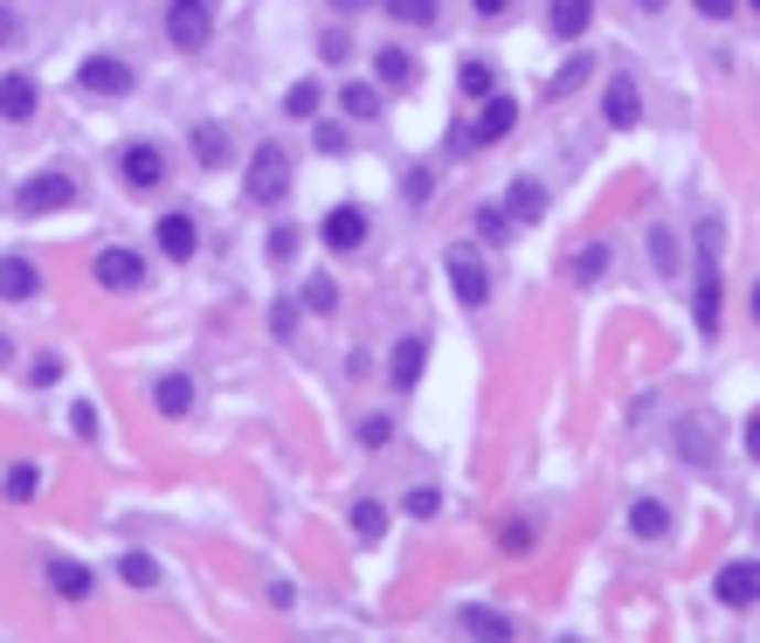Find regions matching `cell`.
I'll use <instances>...</instances> for the list:
<instances>
[{"label":"cell","mask_w":760,"mask_h":643,"mask_svg":"<svg viewBox=\"0 0 760 643\" xmlns=\"http://www.w3.org/2000/svg\"><path fill=\"white\" fill-rule=\"evenodd\" d=\"M243 194L256 201V208H270V201H283V194H291V160H283V146H256V152H249Z\"/></svg>","instance_id":"cell-1"},{"label":"cell","mask_w":760,"mask_h":643,"mask_svg":"<svg viewBox=\"0 0 760 643\" xmlns=\"http://www.w3.org/2000/svg\"><path fill=\"white\" fill-rule=\"evenodd\" d=\"M698 332H719V222H698Z\"/></svg>","instance_id":"cell-2"},{"label":"cell","mask_w":760,"mask_h":643,"mask_svg":"<svg viewBox=\"0 0 760 643\" xmlns=\"http://www.w3.org/2000/svg\"><path fill=\"white\" fill-rule=\"evenodd\" d=\"M69 201H76L69 167H49V173H35V180L14 187V215H49V208H69Z\"/></svg>","instance_id":"cell-3"},{"label":"cell","mask_w":760,"mask_h":643,"mask_svg":"<svg viewBox=\"0 0 760 643\" xmlns=\"http://www.w3.org/2000/svg\"><path fill=\"white\" fill-rule=\"evenodd\" d=\"M167 35H173V49H207V35H215V0H173Z\"/></svg>","instance_id":"cell-4"},{"label":"cell","mask_w":760,"mask_h":643,"mask_svg":"<svg viewBox=\"0 0 760 643\" xmlns=\"http://www.w3.org/2000/svg\"><path fill=\"white\" fill-rule=\"evenodd\" d=\"M442 270H450V291L463 298V304H484L491 298V277H484V264H478V249H450V256H442Z\"/></svg>","instance_id":"cell-5"},{"label":"cell","mask_w":760,"mask_h":643,"mask_svg":"<svg viewBox=\"0 0 760 643\" xmlns=\"http://www.w3.org/2000/svg\"><path fill=\"white\" fill-rule=\"evenodd\" d=\"M97 285L104 291H139L146 285V256L139 249H118V243L97 249Z\"/></svg>","instance_id":"cell-6"},{"label":"cell","mask_w":760,"mask_h":643,"mask_svg":"<svg viewBox=\"0 0 760 643\" xmlns=\"http://www.w3.org/2000/svg\"><path fill=\"white\" fill-rule=\"evenodd\" d=\"M118 180H125V187H139V194H152L167 180V152L160 146H125L118 152Z\"/></svg>","instance_id":"cell-7"},{"label":"cell","mask_w":760,"mask_h":643,"mask_svg":"<svg viewBox=\"0 0 760 643\" xmlns=\"http://www.w3.org/2000/svg\"><path fill=\"white\" fill-rule=\"evenodd\" d=\"M719 602L726 609H753L760 602V560H732V568H719Z\"/></svg>","instance_id":"cell-8"},{"label":"cell","mask_w":760,"mask_h":643,"mask_svg":"<svg viewBox=\"0 0 760 643\" xmlns=\"http://www.w3.org/2000/svg\"><path fill=\"white\" fill-rule=\"evenodd\" d=\"M76 84L97 90V97H125V90H132V63H118V56H90L84 69H76Z\"/></svg>","instance_id":"cell-9"},{"label":"cell","mask_w":760,"mask_h":643,"mask_svg":"<svg viewBox=\"0 0 760 643\" xmlns=\"http://www.w3.org/2000/svg\"><path fill=\"white\" fill-rule=\"evenodd\" d=\"M512 125H518V105H512V97H497V90H491V97H484V111H478V125H470L463 139H470V146H491V139H505Z\"/></svg>","instance_id":"cell-10"},{"label":"cell","mask_w":760,"mask_h":643,"mask_svg":"<svg viewBox=\"0 0 760 643\" xmlns=\"http://www.w3.org/2000/svg\"><path fill=\"white\" fill-rule=\"evenodd\" d=\"M601 111H609V125H616V132H629V125L643 118V90L629 84V76H609V97H601Z\"/></svg>","instance_id":"cell-11"},{"label":"cell","mask_w":760,"mask_h":643,"mask_svg":"<svg viewBox=\"0 0 760 643\" xmlns=\"http://www.w3.org/2000/svg\"><path fill=\"white\" fill-rule=\"evenodd\" d=\"M160 249L173 256V264H188V256L201 249V228H194V215H160Z\"/></svg>","instance_id":"cell-12"},{"label":"cell","mask_w":760,"mask_h":643,"mask_svg":"<svg viewBox=\"0 0 760 643\" xmlns=\"http://www.w3.org/2000/svg\"><path fill=\"white\" fill-rule=\"evenodd\" d=\"M360 243H366V215H360V208H332V215H325V249L346 256V249H360Z\"/></svg>","instance_id":"cell-13"},{"label":"cell","mask_w":760,"mask_h":643,"mask_svg":"<svg viewBox=\"0 0 760 643\" xmlns=\"http://www.w3.org/2000/svg\"><path fill=\"white\" fill-rule=\"evenodd\" d=\"M0 118L8 125L35 118V76H0Z\"/></svg>","instance_id":"cell-14"},{"label":"cell","mask_w":760,"mask_h":643,"mask_svg":"<svg viewBox=\"0 0 760 643\" xmlns=\"http://www.w3.org/2000/svg\"><path fill=\"white\" fill-rule=\"evenodd\" d=\"M35 285H42V277H35V264H29V256H0V298H8V304L35 298Z\"/></svg>","instance_id":"cell-15"},{"label":"cell","mask_w":760,"mask_h":643,"mask_svg":"<svg viewBox=\"0 0 760 643\" xmlns=\"http://www.w3.org/2000/svg\"><path fill=\"white\" fill-rule=\"evenodd\" d=\"M539 215H546V187H539V180H512L505 222H539Z\"/></svg>","instance_id":"cell-16"},{"label":"cell","mask_w":760,"mask_h":643,"mask_svg":"<svg viewBox=\"0 0 760 643\" xmlns=\"http://www.w3.org/2000/svg\"><path fill=\"white\" fill-rule=\"evenodd\" d=\"M629 533H636V539H664L671 533V505L664 499H636V505H629Z\"/></svg>","instance_id":"cell-17"},{"label":"cell","mask_w":760,"mask_h":643,"mask_svg":"<svg viewBox=\"0 0 760 643\" xmlns=\"http://www.w3.org/2000/svg\"><path fill=\"white\" fill-rule=\"evenodd\" d=\"M49 588L69 596V602H84L90 596V568H84V560H49Z\"/></svg>","instance_id":"cell-18"},{"label":"cell","mask_w":760,"mask_h":643,"mask_svg":"<svg viewBox=\"0 0 760 643\" xmlns=\"http://www.w3.org/2000/svg\"><path fill=\"white\" fill-rule=\"evenodd\" d=\"M422 360H429V346H422V340H402V346H395V360H387L395 388H415V381H422Z\"/></svg>","instance_id":"cell-19"},{"label":"cell","mask_w":760,"mask_h":643,"mask_svg":"<svg viewBox=\"0 0 760 643\" xmlns=\"http://www.w3.org/2000/svg\"><path fill=\"white\" fill-rule=\"evenodd\" d=\"M374 69H381V84H387V90H408V84H415V56H408L402 42H395V49H381Z\"/></svg>","instance_id":"cell-20"},{"label":"cell","mask_w":760,"mask_h":643,"mask_svg":"<svg viewBox=\"0 0 760 643\" xmlns=\"http://www.w3.org/2000/svg\"><path fill=\"white\" fill-rule=\"evenodd\" d=\"M152 401H160V416H188V408H194V381L188 374H167L160 388H152Z\"/></svg>","instance_id":"cell-21"},{"label":"cell","mask_w":760,"mask_h":643,"mask_svg":"<svg viewBox=\"0 0 760 643\" xmlns=\"http://www.w3.org/2000/svg\"><path fill=\"white\" fill-rule=\"evenodd\" d=\"M353 533L360 539H381L387 533V505L381 499H353Z\"/></svg>","instance_id":"cell-22"},{"label":"cell","mask_w":760,"mask_h":643,"mask_svg":"<svg viewBox=\"0 0 760 643\" xmlns=\"http://www.w3.org/2000/svg\"><path fill=\"white\" fill-rule=\"evenodd\" d=\"M595 14V0H554V35H581Z\"/></svg>","instance_id":"cell-23"},{"label":"cell","mask_w":760,"mask_h":643,"mask_svg":"<svg viewBox=\"0 0 760 643\" xmlns=\"http://www.w3.org/2000/svg\"><path fill=\"white\" fill-rule=\"evenodd\" d=\"M118 575L132 588H160V560H152V554H118Z\"/></svg>","instance_id":"cell-24"},{"label":"cell","mask_w":760,"mask_h":643,"mask_svg":"<svg viewBox=\"0 0 760 643\" xmlns=\"http://www.w3.org/2000/svg\"><path fill=\"white\" fill-rule=\"evenodd\" d=\"M457 623L478 636H512V615H497V609H457Z\"/></svg>","instance_id":"cell-25"},{"label":"cell","mask_w":760,"mask_h":643,"mask_svg":"<svg viewBox=\"0 0 760 643\" xmlns=\"http://www.w3.org/2000/svg\"><path fill=\"white\" fill-rule=\"evenodd\" d=\"M194 152H201V167H228V146H222V125H194Z\"/></svg>","instance_id":"cell-26"},{"label":"cell","mask_w":760,"mask_h":643,"mask_svg":"<svg viewBox=\"0 0 760 643\" xmlns=\"http://www.w3.org/2000/svg\"><path fill=\"white\" fill-rule=\"evenodd\" d=\"M339 105H346V118H381V90H374V84H346Z\"/></svg>","instance_id":"cell-27"},{"label":"cell","mask_w":760,"mask_h":643,"mask_svg":"<svg viewBox=\"0 0 760 643\" xmlns=\"http://www.w3.org/2000/svg\"><path fill=\"white\" fill-rule=\"evenodd\" d=\"M491 84H497L491 63H463V69H457V90H463V97H491Z\"/></svg>","instance_id":"cell-28"},{"label":"cell","mask_w":760,"mask_h":643,"mask_svg":"<svg viewBox=\"0 0 760 643\" xmlns=\"http://www.w3.org/2000/svg\"><path fill=\"white\" fill-rule=\"evenodd\" d=\"M387 14L408 21V29H429V21H436V0H387Z\"/></svg>","instance_id":"cell-29"},{"label":"cell","mask_w":760,"mask_h":643,"mask_svg":"<svg viewBox=\"0 0 760 643\" xmlns=\"http://www.w3.org/2000/svg\"><path fill=\"white\" fill-rule=\"evenodd\" d=\"M650 256H657V277H677V236L671 228H650Z\"/></svg>","instance_id":"cell-30"},{"label":"cell","mask_w":760,"mask_h":643,"mask_svg":"<svg viewBox=\"0 0 760 643\" xmlns=\"http://www.w3.org/2000/svg\"><path fill=\"white\" fill-rule=\"evenodd\" d=\"M283 111L311 118V111H319V84H311V76H304V84H291V90H283Z\"/></svg>","instance_id":"cell-31"},{"label":"cell","mask_w":760,"mask_h":643,"mask_svg":"<svg viewBox=\"0 0 760 643\" xmlns=\"http://www.w3.org/2000/svg\"><path fill=\"white\" fill-rule=\"evenodd\" d=\"M601 270H609V249H601V243H595V249H581V256H574V277H581V285H595Z\"/></svg>","instance_id":"cell-32"},{"label":"cell","mask_w":760,"mask_h":643,"mask_svg":"<svg viewBox=\"0 0 760 643\" xmlns=\"http://www.w3.org/2000/svg\"><path fill=\"white\" fill-rule=\"evenodd\" d=\"M478 236H484V243H505V236H512L505 208H478Z\"/></svg>","instance_id":"cell-33"},{"label":"cell","mask_w":760,"mask_h":643,"mask_svg":"<svg viewBox=\"0 0 760 643\" xmlns=\"http://www.w3.org/2000/svg\"><path fill=\"white\" fill-rule=\"evenodd\" d=\"M35 484H42L35 464H14V471H8V499H35Z\"/></svg>","instance_id":"cell-34"},{"label":"cell","mask_w":760,"mask_h":643,"mask_svg":"<svg viewBox=\"0 0 760 643\" xmlns=\"http://www.w3.org/2000/svg\"><path fill=\"white\" fill-rule=\"evenodd\" d=\"M402 505H408V512H415V519H429V512H436V505H442V492H436V484H415V492H408V499H402Z\"/></svg>","instance_id":"cell-35"},{"label":"cell","mask_w":760,"mask_h":643,"mask_svg":"<svg viewBox=\"0 0 760 643\" xmlns=\"http://www.w3.org/2000/svg\"><path fill=\"white\" fill-rule=\"evenodd\" d=\"M298 256V228H270V264H291Z\"/></svg>","instance_id":"cell-36"},{"label":"cell","mask_w":760,"mask_h":643,"mask_svg":"<svg viewBox=\"0 0 760 643\" xmlns=\"http://www.w3.org/2000/svg\"><path fill=\"white\" fill-rule=\"evenodd\" d=\"M387 436H395V422H387V416H366V422H360V443H366V450H381Z\"/></svg>","instance_id":"cell-37"},{"label":"cell","mask_w":760,"mask_h":643,"mask_svg":"<svg viewBox=\"0 0 760 643\" xmlns=\"http://www.w3.org/2000/svg\"><path fill=\"white\" fill-rule=\"evenodd\" d=\"M304 304H311V312H332V304H339V291H332V277H319V285H304Z\"/></svg>","instance_id":"cell-38"},{"label":"cell","mask_w":760,"mask_h":643,"mask_svg":"<svg viewBox=\"0 0 760 643\" xmlns=\"http://www.w3.org/2000/svg\"><path fill=\"white\" fill-rule=\"evenodd\" d=\"M270 332H277V340H291V332H298V312H291V304H283V298L270 304Z\"/></svg>","instance_id":"cell-39"},{"label":"cell","mask_w":760,"mask_h":643,"mask_svg":"<svg viewBox=\"0 0 760 643\" xmlns=\"http://www.w3.org/2000/svg\"><path fill=\"white\" fill-rule=\"evenodd\" d=\"M56 381H63V360L42 353V360H35V388H56Z\"/></svg>","instance_id":"cell-40"},{"label":"cell","mask_w":760,"mask_h":643,"mask_svg":"<svg viewBox=\"0 0 760 643\" xmlns=\"http://www.w3.org/2000/svg\"><path fill=\"white\" fill-rule=\"evenodd\" d=\"M581 76H588V56H574V63H567V69H560V76H554V90H560V97H567V90H574V84H581Z\"/></svg>","instance_id":"cell-41"},{"label":"cell","mask_w":760,"mask_h":643,"mask_svg":"<svg viewBox=\"0 0 760 643\" xmlns=\"http://www.w3.org/2000/svg\"><path fill=\"white\" fill-rule=\"evenodd\" d=\"M69 422H76V436H97V408H90V401H76V408H69Z\"/></svg>","instance_id":"cell-42"},{"label":"cell","mask_w":760,"mask_h":643,"mask_svg":"<svg viewBox=\"0 0 760 643\" xmlns=\"http://www.w3.org/2000/svg\"><path fill=\"white\" fill-rule=\"evenodd\" d=\"M14 42H21V14L0 8V49H14Z\"/></svg>","instance_id":"cell-43"},{"label":"cell","mask_w":760,"mask_h":643,"mask_svg":"<svg viewBox=\"0 0 760 643\" xmlns=\"http://www.w3.org/2000/svg\"><path fill=\"white\" fill-rule=\"evenodd\" d=\"M319 49H325V63H346V56H353V42H346V35H325Z\"/></svg>","instance_id":"cell-44"},{"label":"cell","mask_w":760,"mask_h":643,"mask_svg":"<svg viewBox=\"0 0 760 643\" xmlns=\"http://www.w3.org/2000/svg\"><path fill=\"white\" fill-rule=\"evenodd\" d=\"M319 152H346V132H339V125H319Z\"/></svg>","instance_id":"cell-45"},{"label":"cell","mask_w":760,"mask_h":643,"mask_svg":"<svg viewBox=\"0 0 760 643\" xmlns=\"http://www.w3.org/2000/svg\"><path fill=\"white\" fill-rule=\"evenodd\" d=\"M692 8H698L705 21H726V14H732V0H692Z\"/></svg>","instance_id":"cell-46"},{"label":"cell","mask_w":760,"mask_h":643,"mask_svg":"<svg viewBox=\"0 0 760 643\" xmlns=\"http://www.w3.org/2000/svg\"><path fill=\"white\" fill-rule=\"evenodd\" d=\"M470 8H478V14H491V21H497V14L512 8V0H470Z\"/></svg>","instance_id":"cell-47"},{"label":"cell","mask_w":760,"mask_h":643,"mask_svg":"<svg viewBox=\"0 0 760 643\" xmlns=\"http://www.w3.org/2000/svg\"><path fill=\"white\" fill-rule=\"evenodd\" d=\"M747 450L760 457V408H753V422H747Z\"/></svg>","instance_id":"cell-48"},{"label":"cell","mask_w":760,"mask_h":643,"mask_svg":"<svg viewBox=\"0 0 760 643\" xmlns=\"http://www.w3.org/2000/svg\"><path fill=\"white\" fill-rule=\"evenodd\" d=\"M332 8H339V14H360V8H366V0H332Z\"/></svg>","instance_id":"cell-49"},{"label":"cell","mask_w":760,"mask_h":643,"mask_svg":"<svg viewBox=\"0 0 760 643\" xmlns=\"http://www.w3.org/2000/svg\"><path fill=\"white\" fill-rule=\"evenodd\" d=\"M636 8H650V14H657V8H664V0H636Z\"/></svg>","instance_id":"cell-50"},{"label":"cell","mask_w":760,"mask_h":643,"mask_svg":"<svg viewBox=\"0 0 760 643\" xmlns=\"http://www.w3.org/2000/svg\"><path fill=\"white\" fill-rule=\"evenodd\" d=\"M753 319H760V285H753Z\"/></svg>","instance_id":"cell-51"},{"label":"cell","mask_w":760,"mask_h":643,"mask_svg":"<svg viewBox=\"0 0 760 643\" xmlns=\"http://www.w3.org/2000/svg\"><path fill=\"white\" fill-rule=\"evenodd\" d=\"M0 360H8V340H0Z\"/></svg>","instance_id":"cell-52"},{"label":"cell","mask_w":760,"mask_h":643,"mask_svg":"<svg viewBox=\"0 0 760 643\" xmlns=\"http://www.w3.org/2000/svg\"><path fill=\"white\" fill-rule=\"evenodd\" d=\"M747 8H760V0H747Z\"/></svg>","instance_id":"cell-53"}]
</instances>
